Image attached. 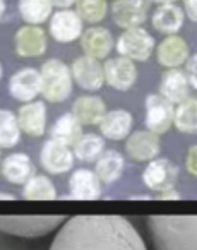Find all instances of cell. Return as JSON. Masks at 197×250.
Returning a JSON list of instances; mask_svg holds the SVG:
<instances>
[{
    "mask_svg": "<svg viewBox=\"0 0 197 250\" xmlns=\"http://www.w3.org/2000/svg\"><path fill=\"white\" fill-rule=\"evenodd\" d=\"M185 168H187V171H189V175H192V177L197 178V144L187 151Z\"/></svg>",
    "mask_w": 197,
    "mask_h": 250,
    "instance_id": "obj_34",
    "label": "cell"
},
{
    "mask_svg": "<svg viewBox=\"0 0 197 250\" xmlns=\"http://www.w3.org/2000/svg\"><path fill=\"white\" fill-rule=\"evenodd\" d=\"M42 94L46 101L62 103L72 93V72L69 65L59 59H50L42 65Z\"/></svg>",
    "mask_w": 197,
    "mask_h": 250,
    "instance_id": "obj_4",
    "label": "cell"
},
{
    "mask_svg": "<svg viewBox=\"0 0 197 250\" xmlns=\"http://www.w3.org/2000/svg\"><path fill=\"white\" fill-rule=\"evenodd\" d=\"M21 139V127L18 124V117L11 110L0 108V147L11 149Z\"/></svg>",
    "mask_w": 197,
    "mask_h": 250,
    "instance_id": "obj_31",
    "label": "cell"
},
{
    "mask_svg": "<svg viewBox=\"0 0 197 250\" xmlns=\"http://www.w3.org/2000/svg\"><path fill=\"white\" fill-rule=\"evenodd\" d=\"M183 21H185V14L175 4L158 5V9L153 12L151 19L153 28L163 35H176L182 29Z\"/></svg>",
    "mask_w": 197,
    "mask_h": 250,
    "instance_id": "obj_23",
    "label": "cell"
},
{
    "mask_svg": "<svg viewBox=\"0 0 197 250\" xmlns=\"http://www.w3.org/2000/svg\"><path fill=\"white\" fill-rule=\"evenodd\" d=\"M9 91H11L14 100L24 101V103L33 101L42 93L40 70L33 69V67H24V69L12 74L11 81H9Z\"/></svg>",
    "mask_w": 197,
    "mask_h": 250,
    "instance_id": "obj_14",
    "label": "cell"
},
{
    "mask_svg": "<svg viewBox=\"0 0 197 250\" xmlns=\"http://www.w3.org/2000/svg\"><path fill=\"white\" fill-rule=\"evenodd\" d=\"M0 201H14V195L7 192H0Z\"/></svg>",
    "mask_w": 197,
    "mask_h": 250,
    "instance_id": "obj_38",
    "label": "cell"
},
{
    "mask_svg": "<svg viewBox=\"0 0 197 250\" xmlns=\"http://www.w3.org/2000/svg\"><path fill=\"white\" fill-rule=\"evenodd\" d=\"M180 197H182V195H180V192L176 190L175 187L159 192V195H158V199H161V201H178Z\"/></svg>",
    "mask_w": 197,
    "mask_h": 250,
    "instance_id": "obj_36",
    "label": "cell"
},
{
    "mask_svg": "<svg viewBox=\"0 0 197 250\" xmlns=\"http://www.w3.org/2000/svg\"><path fill=\"white\" fill-rule=\"evenodd\" d=\"M16 53L22 59H35L46 52L48 46V40H46V33L43 31L40 26H22L18 29L14 38Z\"/></svg>",
    "mask_w": 197,
    "mask_h": 250,
    "instance_id": "obj_13",
    "label": "cell"
},
{
    "mask_svg": "<svg viewBox=\"0 0 197 250\" xmlns=\"http://www.w3.org/2000/svg\"><path fill=\"white\" fill-rule=\"evenodd\" d=\"M148 226L156 250H197V216L148 218Z\"/></svg>",
    "mask_w": 197,
    "mask_h": 250,
    "instance_id": "obj_2",
    "label": "cell"
},
{
    "mask_svg": "<svg viewBox=\"0 0 197 250\" xmlns=\"http://www.w3.org/2000/svg\"><path fill=\"white\" fill-rule=\"evenodd\" d=\"M189 81L183 70L170 69L163 74L159 83V94L170 101L172 104H178L189 98Z\"/></svg>",
    "mask_w": 197,
    "mask_h": 250,
    "instance_id": "obj_21",
    "label": "cell"
},
{
    "mask_svg": "<svg viewBox=\"0 0 197 250\" xmlns=\"http://www.w3.org/2000/svg\"><path fill=\"white\" fill-rule=\"evenodd\" d=\"M183 14L190 21L197 22V0H183Z\"/></svg>",
    "mask_w": 197,
    "mask_h": 250,
    "instance_id": "obj_35",
    "label": "cell"
},
{
    "mask_svg": "<svg viewBox=\"0 0 197 250\" xmlns=\"http://www.w3.org/2000/svg\"><path fill=\"white\" fill-rule=\"evenodd\" d=\"M2 175L14 185H24L35 175V165L31 158L24 153L9 154L2 163Z\"/></svg>",
    "mask_w": 197,
    "mask_h": 250,
    "instance_id": "obj_22",
    "label": "cell"
},
{
    "mask_svg": "<svg viewBox=\"0 0 197 250\" xmlns=\"http://www.w3.org/2000/svg\"><path fill=\"white\" fill-rule=\"evenodd\" d=\"M190 48L189 43L178 35H168L156 48V59L163 67L178 69L189 60Z\"/></svg>",
    "mask_w": 197,
    "mask_h": 250,
    "instance_id": "obj_17",
    "label": "cell"
},
{
    "mask_svg": "<svg viewBox=\"0 0 197 250\" xmlns=\"http://www.w3.org/2000/svg\"><path fill=\"white\" fill-rule=\"evenodd\" d=\"M18 124L22 132L31 137H42L46 127V106L43 101H29L18 111Z\"/></svg>",
    "mask_w": 197,
    "mask_h": 250,
    "instance_id": "obj_19",
    "label": "cell"
},
{
    "mask_svg": "<svg viewBox=\"0 0 197 250\" xmlns=\"http://www.w3.org/2000/svg\"><path fill=\"white\" fill-rule=\"evenodd\" d=\"M113 36L107 28L101 26H93V28L86 29L81 35V48L88 57H93L96 60H103L110 55L113 50Z\"/></svg>",
    "mask_w": 197,
    "mask_h": 250,
    "instance_id": "obj_18",
    "label": "cell"
},
{
    "mask_svg": "<svg viewBox=\"0 0 197 250\" xmlns=\"http://www.w3.org/2000/svg\"><path fill=\"white\" fill-rule=\"evenodd\" d=\"M115 48H117L118 55L132 60V62L134 60L146 62L154 50V38L142 28L125 29L115 42Z\"/></svg>",
    "mask_w": 197,
    "mask_h": 250,
    "instance_id": "obj_5",
    "label": "cell"
},
{
    "mask_svg": "<svg viewBox=\"0 0 197 250\" xmlns=\"http://www.w3.org/2000/svg\"><path fill=\"white\" fill-rule=\"evenodd\" d=\"M72 113L81 122V125H100L107 115V104L101 98L88 94L77 98L72 106Z\"/></svg>",
    "mask_w": 197,
    "mask_h": 250,
    "instance_id": "obj_24",
    "label": "cell"
},
{
    "mask_svg": "<svg viewBox=\"0 0 197 250\" xmlns=\"http://www.w3.org/2000/svg\"><path fill=\"white\" fill-rule=\"evenodd\" d=\"M50 35L59 43H72L83 35V19L76 11L60 9L50 18Z\"/></svg>",
    "mask_w": 197,
    "mask_h": 250,
    "instance_id": "obj_9",
    "label": "cell"
},
{
    "mask_svg": "<svg viewBox=\"0 0 197 250\" xmlns=\"http://www.w3.org/2000/svg\"><path fill=\"white\" fill-rule=\"evenodd\" d=\"M148 0H115L111 5V18L115 24L124 29L141 28L148 19Z\"/></svg>",
    "mask_w": 197,
    "mask_h": 250,
    "instance_id": "obj_8",
    "label": "cell"
},
{
    "mask_svg": "<svg viewBox=\"0 0 197 250\" xmlns=\"http://www.w3.org/2000/svg\"><path fill=\"white\" fill-rule=\"evenodd\" d=\"M4 14H5V2L4 0H0V19L4 18Z\"/></svg>",
    "mask_w": 197,
    "mask_h": 250,
    "instance_id": "obj_40",
    "label": "cell"
},
{
    "mask_svg": "<svg viewBox=\"0 0 197 250\" xmlns=\"http://www.w3.org/2000/svg\"><path fill=\"white\" fill-rule=\"evenodd\" d=\"M124 167H125L124 156H122L118 151H115V149L103 151V154L96 160V171H94V173L98 175L100 182L110 185V184H115V182L122 177Z\"/></svg>",
    "mask_w": 197,
    "mask_h": 250,
    "instance_id": "obj_25",
    "label": "cell"
},
{
    "mask_svg": "<svg viewBox=\"0 0 197 250\" xmlns=\"http://www.w3.org/2000/svg\"><path fill=\"white\" fill-rule=\"evenodd\" d=\"M161 143L151 130H137L125 141V153L134 161H151L159 154Z\"/></svg>",
    "mask_w": 197,
    "mask_h": 250,
    "instance_id": "obj_15",
    "label": "cell"
},
{
    "mask_svg": "<svg viewBox=\"0 0 197 250\" xmlns=\"http://www.w3.org/2000/svg\"><path fill=\"white\" fill-rule=\"evenodd\" d=\"M50 250H148L127 218L81 214L67 219Z\"/></svg>",
    "mask_w": 197,
    "mask_h": 250,
    "instance_id": "obj_1",
    "label": "cell"
},
{
    "mask_svg": "<svg viewBox=\"0 0 197 250\" xmlns=\"http://www.w3.org/2000/svg\"><path fill=\"white\" fill-rule=\"evenodd\" d=\"M66 221V216H0V231L22 238L45 236Z\"/></svg>",
    "mask_w": 197,
    "mask_h": 250,
    "instance_id": "obj_3",
    "label": "cell"
},
{
    "mask_svg": "<svg viewBox=\"0 0 197 250\" xmlns=\"http://www.w3.org/2000/svg\"><path fill=\"white\" fill-rule=\"evenodd\" d=\"M178 170L172 161L165 158H154L149 161V165L142 171V182L148 188L156 192L168 190L175 187Z\"/></svg>",
    "mask_w": 197,
    "mask_h": 250,
    "instance_id": "obj_7",
    "label": "cell"
},
{
    "mask_svg": "<svg viewBox=\"0 0 197 250\" xmlns=\"http://www.w3.org/2000/svg\"><path fill=\"white\" fill-rule=\"evenodd\" d=\"M105 83L118 91H129L137 81V69L134 62L125 57H115L103 63Z\"/></svg>",
    "mask_w": 197,
    "mask_h": 250,
    "instance_id": "obj_10",
    "label": "cell"
},
{
    "mask_svg": "<svg viewBox=\"0 0 197 250\" xmlns=\"http://www.w3.org/2000/svg\"><path fill=\"white\" fill-rule=\"evenodd\" d=\"M50 2L59 9H69L70 5L76 4V0H50Z\"/></svg>",
    "mask_w": 197,
    "mask_h": 250,
    "instance_id": "obj_37",
    "label": "cell"
},
{
    "mask_svg": "<svg viewBox=\"0 0 197 250\" xmlns=\"http://www.w3.org/2000/svg\"><path fill=\"white\" fill-rule=\"evenodd\" d=\"M81 134H83V127H81V122L74 117V113L62 115L50 129L52 139L59 141L66 146H74V143L79 139Z\"/></svg>",
    "mask_w": 197,
    "mask_h": 250,
    "instance_id": "obj_26",
    "label": "cell"
},
{
    "mask_svg": "<svg viewBox=\"0 0 197 250\" xmlns=\"http://www.w3.org/2000/svg\"><path fill=\"white\" fill-rule=\"evenodd\" d=\"M76 12L83 22L96 24L103 21L108 12L107 0H76Z\"/></svg>",
    "mask_w": 197,
    "mask_h": 250,
    "instance_id": "obj_32",
    "label": "cell"
},
{
    "mask_svg": "<svg viewBox=\"0 0 197 250\" xmlns=\"http://www.w3.org/2000/svg\"><path fill=\"white\" fill-rule=\"evenodd\" d=\"M53 4L50 0H19V14L22 21L31 26L43 24L52 18Z\"/></svg>",
    "mask_w": 197,
    "mask_h": 250,
    "instance_id": "obj_29",
    "label": "cell"
},
{
    "mask_svg": "<svg viewBox=\"0 0 197 250\" xmlns=\"http://www.w3.org/2000/svg\"><path fill=\"white\" fill-rule=\"evenodd\" d=\"M70 72H72L74 83L86 91H98L105 84L103 65L100 63V60L93 57L84 55L76 59L70 67Z\"/></svg>",
    "mask_w": 197,
    "mask_h": 250,
    "instance_id": "obj_11",
    "label": "cell"
},
{
    "mask_svg": "<svg viewBox=\"0 0 197 250\" xmlns=\"http://www.w3.org/2000/svg\"><path fill=\"white\" fill-rule=\"evenodd\" d=\"M183 72H185L187 81H189V86L197 89V53L189 57V60L185 62V70Z\"/></svg>",
    "mask_w": 197,
    "mask_h": 250,
    "instance_id": "obj_33",
    "label": "cell"
},
{
    "mask_svg": "<svg viewBox=\"0 0 197 250\" xmlns=\"http://www.w3.org/2000/svg\"><path fill=\"white\" fill-rule=\"evenodd\" d=\"M105 151V139L98 134H81L79 139L74 143V156L81 161H96Z\"/></svg>",
    "mask_w": 197,
    "mask_h": 250,
    "instance_id": "obj_28",
    "label": "cell"
},
{
    "mask_svg": "<svg viewBox=\"0 0 197 250\" xmlns=\"http://www.w3.org/2000/svg\"><path fill=\"white\" fill-rule=\"evenodd\" d=\"M40 163L48 173L62 175L69 171L74 165V153L69 146L59 143V141L48 139L42 147L40 153Z\"/></svg>",
    "mask_w": 197,
    "mask_h": 250,
    "instance_id": "obj_12",
    "label": "cell"
},
{
    "mask_svg": "<svg viewBox=\"0 0 197 250\" xmlns=\"http://www.w3.org/2000/svg\"><path fill=\"white\" fill-rule=\"evenodd\" d=\"M2 72H4V69H2V63H0V79H2Z\"/></svg>",
    "mask_w": 197,
    "mask_h": 250,
    "instance_id": "obj_41",
    "label": "cell"
},
{
    "mask_svg": "<svg viewBox=\"0 0 197 250\" xmlns=\"http://www.w3.org/2000/svg\"><path fill=\"white\" fill-rule=\"evenodd\" d=\"M173 125L183 134L197 132V100L187 98L185 101L178 103V106L175 108Z\"/></svg>",
    "mask_w": 197,
    "mask_h": 250,
    "instance_id": "obj_30",
    "label": "cell"
},
{
    "mask_svg": "<svg viewBox=\"0 0 197 250\" xmlns=\"http://www.w3.org/2000/svg\"><path fill=\"white\" fill-rule=\"evenodd\" d=\"M22 197L28 201H55L59 197L57 187L45 175H33L22 188Z\"/></svg>",
    "mask_w": 197,
    "mask_h": 250,
    "instance_id": "obj_27",
    "label": "cell"
},
{
    "mask_svg": "<svg viewBox=\"0 0 197 250\" xmlns=\"http://www.w3.org/2000/svg\"><path fill=\"white\" fill-rule=\"evenodd\" d=\"M173 117L175 106L159 93L146 98V127L153 134H165L173 125Z\"/></svg>",
    "mask_w": 197,
    "mask_h": 250,
    "instance_id": "obj_6",
    "label": "cell"
},
{
    "mask_svg": "<svg viewBox=\"0 0 197 250\" xmlns=\"http://www.w3.org/2000/svg\"><path fill=\"white\" fill-rule=\"evenodd\" d=\"M101 136L110 141H124L131 136L132 130V115L127 110H111L107 111L103 120L100 122Z\"/></svg>",
    "mask_w": 197,
    "mask_h": 250,
    "instance_id": "obj_20",
    "label": "cell"
},
{
    "mask_svg": "<svg viewBox=\"0 0 197 250\" xmlns=\"http://www.w3.org/2000/svg\"><path fill=\"white\" fill-rule=\"evenodd\" d=\"M151 2H154V4H158V5H163V4H173L176 0H151Z\"/></svg>",
    "mask_w": 197,
    "mask_h": 250,
    "instance_id": "obj_39",
    "label": "cell"
},
{
    "mask_svg": "<svg viewBox=\"0 0 197 250\" xmlns=\"http://www.w3.org/2000/svg\"><path fill=\"white\" fill-rule=\"evenodd\" d=\"M101 197V182L98 175L86 168L74 171L69 180V195L72 201H96Z\"/></svg>",
    "mask_w": 197,
    "mask_h": 250,
    "instance_id": "obj_16",
    "label": "cell"
}]
</instances>
